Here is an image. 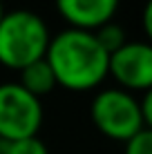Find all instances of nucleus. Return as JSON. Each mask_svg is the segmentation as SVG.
<instances>
[{
  "label": "nucleus",
  "mask_w": 152,
  "mask_h": 154,
  "mask_svg": "<svg viewBox=\"0 0 152 154\" xmlns=\"http://www.w3.org/2000/svg\"><path fill=\"white\" fill-rule=\"evenodd\" d=\"M45 60L54 72L56 85L72 92L94 89L107 76V51L98 45L94 31L67 27L51 36Z\"/></svg>",
  "instance_id": "nucleus-1"
},
{
  "label": "nucleus",
  "mask_w": 152,
  "mask_h": 154,
  "mask_svg": "<svg viewBox=\"0 0 152 154\" xmlns=\"http://www.w3.org/2000/svg\"><path fill=\"white\" fill-rule=\"evenodd\" d=\"M47 23L31 9H11L0 18V65L20 72L45 58L49 45Z\"/></svg>",
  "instance_id": "nucleus-2"
},
{
  "label": "nucleus",
  "mask_w": 152,
  "mask_h": 154,
  "mask_svg": "<svg viewBox=\"0 0 152 154\" xmlns=\"http://www.w3.org/2000/svg\"><path fill=\"white\" fill-rule=\"evenodd\" d=\"M90 116L101 134L112 141H130L141 130H148L141 116L139 98L121 87L103 89L94 96L90 105Z\"/></svg>",
  "instance_id": "nucleus-3"
},
{
  "label": "nucleus",
  "mask_w": 152,
  "mask_h": 154,
  "mask_svg": "<svg viewBox=\"0 0 152 154\" xmlns=\"http://www.w3.org/2000/svg\"><path fill=\"white\" fill-rule=\"evenodd\" d=\"M43 125V103L18 83L0 85V141L36 136Z\"/></svg>",
  "instance_id": "nucleus-4"
},
{
  "label": "nucleus",
  "mask_w": 152,
  "mask_h": 154,
  "mask_svg": "<svg viewBox=\"0 0 152 154\" xmlns=\"http://www.w3.org/2000/svg\"><path fill=\"white\" fill-rule=\"evenodd\" d=\"M107 74L116 78L125 92L152 89V47L145 40H125L107 56Z\"/></svg>",
  "instance_id": "nucleus-5"
},
{
  "label": "nucleus",
  "mask_w": 152,
  "mask_h": 154,
  "mask_svg": "<svg viewBox=\"0 0 152 154\" xmlns=\"http://www.w3.org/2000/svg\"><path fill=\"white\" fill-rule=\"evenodd\" d=\"M56 9L74 29L94 31L110 23L116 14L119 0H54Z\"/></svg>",
  "instance_id": "nucleus-6"
},
{
  "label": "nucleus",
  "mask_w": 152,
  "mask_h": 154,
  "mask_svg": "<svg viewBox=\"0 0 152 154\" xmlns=\"http://www.w3.org/2000/svg\"><path fill=\"white\" fill-rule=\"evenodd\" d=\"M18 74H20V78L16 83H18L23 89H27L31 96H36V98H43L45 94H49L51 89L56 87L54 72H51L49 63H47L45 58H40V60L23 67Z\"/></svg>",
  "instance_id": "nucleus-7"
},
{
  "label": "nucleus",
  "mask_w": 152,
  "mask_h": 154,
  "mask_svg": "<svg viewBox=\"0 0 152 154\" xmlns=\"http://www.w3.org/2000/svg\"><path fill=\"white\" fill-rule=\"evenodd\" d=\"M94 36H96V40H98V45L103 47V49L107 51V56L112 54V51H116L119 47L123 45L125 40V31L123 27L119 23H114V20H110V23L105 25H101L98 29H94Z\"/></svg>",
  "instance_id": "nucleus-8"
},
{
  "label": "nucleus",
  "mask_w": 152,
  "mask_h": 154,
  "mask_svg": "<svg viewBox=\"0 0 152 154\" xmlns=\"http://www.w3.org/2000/svg\"><path fill=\"white\" fill-rule=\"evenodd\" d=\"M2 154H49V150L38 136H29V139L2 143Z\"/></svg>",
  "instance_id": "nucleus-9"
},
{
  "label": "nucleus",
  "mask_w": 152,
  "mask_h": 154,
  "mask_svg": "<svg viewBox=\"0 0 152 154\" xmlns=\"http://www.w3.org/2000/svg\"><path fill=\"white\" fill-rule=\"evenodd\" d=\"M125 154H152V130H141L137 136L125 141Z\"/></svg>",
  "instance_id": "nucleus-10"
},
{
  "label": "nucleus",
  "mask_w": 152,
  "mask_h": 154,
  "mask_svg": "<svg viewBox=\"0 0 152 154\" xmlns=\"http://www.w3.org/2000/svg\"><path fill=\"white\" fill-rule=\"evenodd\" d=\"M150 14H152V2H145V9H143V29L145 34L152 36V23H150Z\"/></svg>",
  "instance_id": "nucleus-11"
},
{
  "label": "nucleus",
  "mask_w": 152,
  "mask_h": 154,
  "mask_svg": "<svg viewBox=\"0 0 152 154\" xmlns=\"http://www.w3.org/2000/svg\"><path fill=\"white\" fill-rule=\"evenodd\" d=\"M5 16V7H2V0H0V18Z\"/></svg>",
  "instance_id": "nucleus-12"
}]
</instances>
